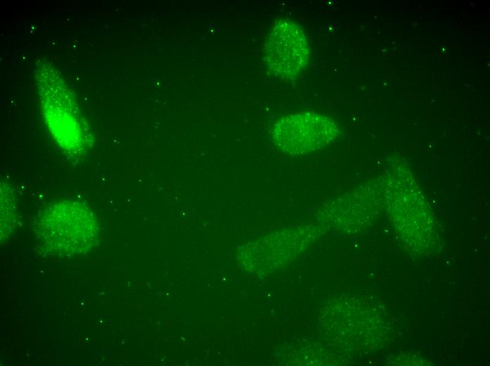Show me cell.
Masks as SVG:
<instances>
[{"label":"cell","mask_w":490,"mask_h":366,"mask_svg":"<svg viewBox=\"0 0 490 366\" xmlns=\"http://www.w3.org/2000/svg\"><path fill=\"white\" fill-rule=\"evenodd\" d=\"M5 183H1V239L9 234L15 222V206L11 192Z\"/></svg>","instance_id":"obj_4"},{"label":"cell","mask_w":490,"mask_h":366,"mask_svg":"<svg viewBox=\"0 0 490 366\" xmlns=\"http://www.w3.org/2000/svg\"><path fill=\"white\" fill-rule=\"evenodd\" d=\"M38 234L49 252L73 255L88 252L96 244L99 225L86 204L65 200L43 211L39 220Z\"/></svg>","instance_id":"obj_1"},{"label":"cell","mask_w":490,"mask_h":366,"mask_svg":"<svg viewBox=\"0 0 490 366\" xmlns=\"http://www.w3.org/2000/svg\"><path fill=\"white\" fill-rule=\"evenodd\" d=\"M310 46L304 30L291 20H280L270 29L263 48L266 68L282 79L294 78L306 67Z\"/></svg>","instance_id":"obj_3"},{"label":"cell","mask_w":490,"mask_h":366,"mask_svg":"<svg viewBox=\"0 0 490 366\" xmlns=\"http://www.w3.org/2000/svg\"><path fill=\"white\" fill-rule=\"evenodd\" d=\"M339 128L329 117L313 111H301L279 118L271 130L275 144L291 156L318 150L334 139Z\"/></svg>","instance_id":"obj_2"}]
</instances>
